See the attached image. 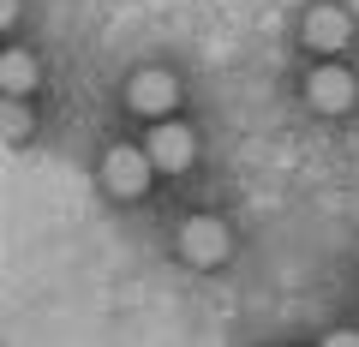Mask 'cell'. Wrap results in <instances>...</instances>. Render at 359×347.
<instances>
[{"label":"cell","mask_w":359,"mask_h":347,"mask_svg":"<svg viewBox=\"0 0 359 347\" xmlns=\"http://www.w3.org/2000/svg\"><path fill=\"white\" fill-rule=\"evenodd\" d=\"M174 252H180V264H192V270H222L233 257V228L222 216H192V222H180Z\"/></svg>","instance_id":"6da1fadb"},{"label":"cell","mask_w":359,"mask_h":347,"mask_svg":"<svg viewBox=\"0 0 359 347\" xmlns=\"http://www.w3.org/2000/svg\"><path fill=\"white\" fill-rule=\"evenodd\" d=\"M156 174H162V168H156L150 144H144V150H138V144H108V150H102V186L114 198H144Z\"/></svg>","instance_id":"7a4b0ae2"},{"label":"cell","mask_w":359,"mask_h":347,"mask_svg":"<svg viewBox=\"0 0 359 347\" xmlns=\"http://www.w3.org/2000/svg\"><path fill=\"white\" fill-rule=\"evenodd\" d=\"M306 102L318 108L323 120H341L347 108L359 102V84H353V72H347L335 54H318V66L306 72Z\"/></svg>","instance_id":"3957f363"},{"label":"cell","mask_w":359,"mask_h":347,"mask_svg":"<svg viewBox=\"0 0 359 347\" xmlns=\"http://www.w3.org/2000/svg\"><path fill=\"white\" fill-rule=\"evenodd\" d=\"M126 108L138 120H162L180 108V78L168 72V66H138V72L126 78Z\"/></svg>","instance_id":"277c9868"},{"label":"cell","mask_w":359,"mask_h":347,"mask_svg":"<svg viewBox=\"0 0 359 347\" xmlns=\"http://www.w3.org/2000/svg\"><path fill=\"white\" fill-rule=\"evenodd\" d=\"M299 42H306L311 54H341L347 42H353V13L335 6V0H311L306 18H299Z\"/></svg>","instance_id":"5b68a950"},{"label":"cell","mask_w":359,"mask_h":347,"mask_svg":"<svg viewBox=\"0 0 359 347\" xmlns=\"http://www.w3.org/2000/svg\"><path fill=\"white\" fill-rule=\"evenodd\" d=\"M150 156H156V168H162V174H186V168L198 162V138H192V126L162 114V120L150 126Z\"/></svg>","instance_id":"8992f818"},{"label":"cell","mask_w":359,"mask_h":347,"mask_svg":"<svg viewBox=\"0 0 359 347\" xmlns=\"http://www.w3.org/2000/svg\"><path fill=\"white\" fill-rule=\"evenodd\" d=\"M36 84H42V66H36L30 48H6L0 54V90L6 96H30Z\"/></svg>","instance_id":"52a82bcc"},{"label":"cell","mask_w":359,"mask_h":347,"mask_svg":"<svg viewBox=\"0 0 359 347\" xmlns=\"http://www.w3.org/2000/svg\"><path fill=\"white\" fill-rule=\"evenodd\" d=\"M30 126H36V120H30L25 96H6V108H0V138H6V144H13V150H18V144L30 138Z\"/></svg>","instance_id":"ba28073f"},{"label":"cell","mask_w":359,"mask_h":347,"mask_svg":"<svg viewBox=\"0 0 359 347\" xmlns=\"http://www.w3.org/2000/svg\"><path fill=\"white\" fill-rule=\"evenodd\" d=\"M0 25H6V30L18 25V0H0Z\"/></svg>","instance_id":"9c48e42d"}]
</instances>
